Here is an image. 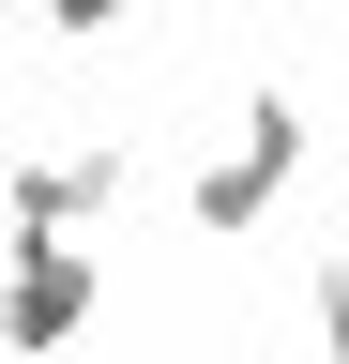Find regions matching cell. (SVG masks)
I'll return each instance as SVG.
<instances>
[{"label":"cell","mask_w":349,"mask_h":364,"mask_svg":"<svg viewBox=\"0 0 349 364\" xmlns=\"http://www.w3.org/2000/svg\"><path fill=\"white\" fill-rule=\"evenodd\" d=\"M76 318H92V258H61V243H16V289H0V334L61 349Z\"/></svg>","instance_id":"6da1fadb"},{"label":"cell","mask_w":349,"mask_h":364,"mask_svg":"<svg viewBox=\"0 0 349 364\" xmlns=\"http://www.w3.org/2000/svg\"><path fill=\"white\" fill-rule=\"evenodd\" d=\"M107 16H122V0H61V31H107Z\"/></svg>","instance_id":"7a4b0ae2"},{"label":"cell","mask_w":349,"mask_h":364,"mask_svg":"<svg viewBox=\"0 0 349 364\" xmlns=\"http://www.w3.org/2000/svg\"><path fill=\"white\" fill-rule=\"evenodd\" d=\"M334 364H349V289H334Z\"/></svg>","instance_id":"3957f363"}]
</instances>
